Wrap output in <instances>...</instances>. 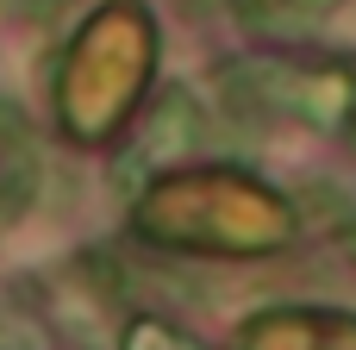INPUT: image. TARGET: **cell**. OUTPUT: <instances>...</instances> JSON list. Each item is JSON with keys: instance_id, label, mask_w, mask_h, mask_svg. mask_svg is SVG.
<instances>
[{"instance_id": "obj_1", "label": "cell", "mask_w": 356, "mask_h": 350, "mask_svg": "<svg viewBox=\"0 0 356 350\" xmlns=\"http://www.w3.org/2000/svg\"><path fill=\"white\" fill-rule=\"evenodd\" d=\"M125 350H194V344H181L169 326H156V319H138L131 332H125Z\"/></svg>"}]
</instances>
